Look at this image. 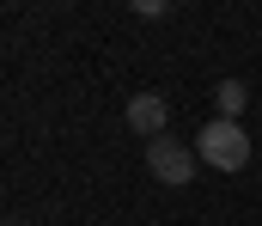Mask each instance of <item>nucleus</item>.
Listing matches in <instances>:
<instances>
[{
  "label": "nucleus",
  "instance_id": "1",
  "mask_svg": "<svg viewBox=\"0 0 262 226\" xmlns=\"http://www.w3.org/2000/svg\"><path fill=\"white\" fill-rule=\"evenodd\" d=\"M195 153H201V165H213V171H244V165H250V135H244L238 122L213 116L195 135Z\"/></svg>",
  "mask_w": 262,
  "mask_h": 226
},
{
  "label": "nucleus",
  "instance_id": "2",
  "mask_svg": "<svg viewBox=\"0 0 262 226\" xmlns=\"http://www.w3.org/2000/svg\"><path fill=\"white\" fill-rule=\"evenodd\" d=\"M195 165H201V153H195V147H183L177 135L146 141V171H152L159 183H177V190H183V183L195 177Z\"/></svg>",
  "mask_w": 262,
  "mask_h": 226
},
{
  "label": "nucleus",
  "instance_id": "3",
  "mask_svg": "<svg viewBox=\"0 0 262 226\" xmlns=\"http://www.w3.org/2000/svg\"><path fill=\"white\" fill-rule=\"evenodd\" d=\"M165 122H171V104H165L159 92H134V98H128V129H134V135L159 141V135H165Z\"/></svg>",
  "mask_w": 262,
  "mask_h": 226
},
{
  "label": "nucleus",
  "instance_id": "4",
  "mask_svg": "<svg viewBox=\"0 0 262 226\" xmlns=\"http://www.w3.org/2000/svg\"><path fill=\"white\" fill-rule=\"evenodd\" d=\"M213 104H220V116H226V122H238V116H244V104H250L244 79H220V86H213Z\"/></svg>",
  "mask_w": 262,
  "mask_h": 226
},
{
  "label": "nucleus",
  "instance_id": "5",
  "mask_svg": "<svg viewBox=\"0 0 262 226\" xmlns=\"http://www.w3.org/2000/svg\"><path fill=\"white\" fill-rule=\"evenodd\" d=\"M6 226H25V220H6Z\"/></svg>",
  "mask_w": 262,
  "mask_h": 226
}]
</instances>
